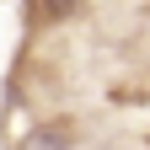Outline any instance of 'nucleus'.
<instances>
[{
	"instance_id": "1",
	"label": "nucleus",
	"mask_w": 150,
	"mask_h": 150,
	"mask_svg": "<svg viewBox=\"0 0 150 150\" xmlns=\"http://www.w3.org/2000/svg\"><path fill=\"white\" fill-rule=\"evenodd\" d=\"M16 150H81V145H75V129L70 123H38L32 134L16 139Z\"/></svg>"
}]
</instances>
